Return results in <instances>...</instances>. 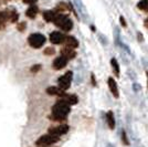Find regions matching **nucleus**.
Here are the masks:
<instances>
[{
	"mask_svg": "<svg viewBox=\"0 0 148 147\" xmlns=\"http://www.w3.org/2000/svg\"><path fill=\"white\" fill-rule=\"evenodd\" d=\"M52 112L49 118L52 122H65L68 118L69 113L71 112V105L68 104L65 100H59L56 104L52 106Z\"/></svg>",
	"mask_w": 148,
	"mask_h": 147,
	"instance_id": "nucleus-1",
	"label": "nucleus"
},
{
	"mask_svg": "<svg viewBox=\"0 0 148 147\" xmlns=\"http://www.w3.org/2000/svg\"><path fill=\"white\" fill-rule=\"evenodd\" d=\"M59 141H60L59 136H56V135H52L49 133V134L42 135L41 137H39L37 141H36V145L38 147L52 146V145H54Z\"/></svg>",
	"mask_w": 148,
	"mask_h": 147,
	"instance_id": "nucleus-2",
	"label": "nucleus"
},
{
	"mask_svg": "<svg viewBox=\"0 0 148 147\" xmlns=\"http://www.w3.org/2000/svg\"><path fill=\"white\" fill-rule=\"evenodd\" d=\"M47 42V38L42 33H32L28 38V43L33 49H40Z\"/></svg>",
	"mask_w": 148,
	"mask_h": 147,
	"instance_id": "nucleus-3",
	"label": "nucleus"
},
{
	"mask_svg": "<svg viewBox=\"0 0 148 147\" xmlns=\"http://www.w3.org/2000/svg\"><path fill=\"white\" fill-rule=\"evenodd\" d=\"M72 75H73L72 71L65 72L62 76L59 78V80H58V86L60 89H62L63 91L69 90L70 86H71V82H72Z\"/></svg>",
	"mask_w": 148,
	"mask_h": 147,
	"instance_id": "nucleus-4",
	"label": "nucleus"
},
{
	"mask_svg": "<svg viewBox=\"0 0 148 147\" xmlns=\"http://www.w3.org/2000/svg\"><path fill=\"white\" fill-rule=\"evenodd\" d=\"M69 127L68 124H60V125H58V126H54V127H50L49 128V133L52 135H56V136H61V135H64L66 134L69 132Z\"/></svg>",
	"mask_w": 148,
	"mask_h": 147,
	"instance_id": "nucleus-5",
	"label": "nucleus"
},
{
	"mask_svg": "<svg viewBox=\"0 0 148 147\" xmlns=\"http://www.w3.org/2000/svg\"><path fill=\"white\" fill-rule=\"evenodd\" d=\"M65 34L63 32H60V31H53L50 33V42L52 44H62L64 43V40H65Z\"/></svg>",
	"mask_w": 148,
	"mask_h": 147,
	"instance_id": "nucleus-6",
	"label": "nucleus"
},
{
	"mask_svg": "<svg viewBox=\"0 0 148 147\" xmlns=\"http://www.w3.org/2000/svg\"><path fill=\"white\" fill-rule=\"evenodd\" d=\"M69 63V60L66 58H64L63 55L61 56H58L54 59V61L52 62V67L56 70V71H59V70H62V69H64V67L68 65Z\"/></svg>",
	"mask_w": 148,
	"mask_h": 147,
	"instance_id": "nucleus-7",
	"label": "nucleus"
},
{
	"mask_svg": "<svg viewBox=\"0 0 148 147\" xmlns=\"http://www.w3.org/2000/svg\"><path fill=\"white\" fill-rule=\"evenodd\" d=\"M47 93L51 96H59L60 98H64L68 94L65 91L60 89L59 86H50V87L47 89Z\"/></svg>",
	"mask_w": 148,
	"mask_h": 147,
	"instance_id": "nucleus-8",
	"label": "nucleus"
},
{
	"mask_svg": "<svg viewBox=\"0 0 148 147\" xmlns=\"http://www.w3.org/2000/svg\"><path fill=\"white\" fill-rule=\"evenodd\" d=\"M107 84H108L110 91L112 92L113 96H114V98H119V91H118V86H117L116 81L114 80L113 78H108V80H107Z\"/></svg>",
	"mask_w": 148,
	"mask_h": 147,
	"instance_id": "nucleus-9",
	"label": "nucleus"
},
{
	"mask_svg": "<svg viewBox=\"0 0 148 147\" xmlns=\"http://www.w3.org/2000/svg\"><path fill=\"white\" fill-rule=\"evenodd\" d=\"M61 55H63L64 58H66L68 60H72L76 56V51L72 48H68V47H64L61 49Z\"/></svg>",
	"mask_w": 148,
	"mask_h": 147,
	"instance_id": "nucleus-10",
	"label": "nucleus"
},
{
	"mask_svg": "<svg viewBox=\"0 0 148 147\" xmlns=\"http://www.w3.org/2000/svg\"><path fill=\"white\" fill-rule=\"evenodd\" d=\"M64 45L68 48H72V49H76L79 47V41L76 38L72 37V36H66L65 40H64Z\"/></svg>",
	"mask_w": 148,
	"mask_h": 147,
	"instance_id": "nucleus-11",
	"label": "nucleus"
},
{
	"mask_svg": "<svg viewBox=\"0 0 148 147\" xmlns=\"http://www.w3.org/2000/svg\"><path fill=\"white\" fill-rule=\"evenodd\" d=\"M106 123H107L110 129L115 128V125H116V123H115V116H114V113L112 111H108L106 113Z\"/></svg>",
	"mask_w": 148,
	"mask_h": 147,
	"instance_id": "nucleus-12",
	"label": "nucleus"
},
{
	"mask_svg": "<svg viewBox=\"0 0 148 147\" xmlns=\"http://www.w3.org/2000/svg\"><path fill=\"white\" fill-rule=\"evenodd\" d=\"M38 12H39V8H38V6H36V5H31V6L27 9L25 16L30 19H34L36 17H37Z\"/></svg>",
	"mask_w": 148,
	"mask_h": 147,
	"instance_id": "nucleus-13",
	"label": "nucleus"
},
{
	"mask_svg": "<svg viewBox=\"0 0 148 147\" xmlns=\"http://www.w3.org/2000/svg\"><path fill=\"white\" fill-rule=\"evenodd\" d=\"M68 18L69 17L66 16V14H64V13H58V14L56 16V18H54V20H53V23H54L56 27L60 28Z\"/></svg>",
	"mask_w": 148,
	"mask_h": 147,
	"instance_id": "nucleus-14",
	"label": "nucleus"
},
{
	"mask_svg": "<svg viewBox=\"0 0 148 147\" xmlns=\"http://www.w3.org/2000/svg\"><path fill=\"white\" fill-rule=\"evenodd\" d=\"M56 14H58V12L56 10H47L43 12V19L47 22H53Z\"/></svg>",
	"mask_w": 148,
	"mask_h": 147,
	"instance_id": "nucleus-15",
	"label": "nucleus"
},
{
	"mask_svg": "<svg viewBox=\"0 0 148 147\" xmlns=\"http://www.w3.org/2000/svg\"><path fill=\"white\" fill-rule=\"evenodd\" d=\"M6 13L8 21H10V22H17L18 21L19 14L16 10H6Z\"/></svg>",
	"mask_w": 148,
	"mask_h": 147,
	"instance_id": "nucleus-16",
	"label": "nucleus"
},
{
	"mask_svg": "<svg viewBox=\"0 0 148 147\" xmlns=\"http://www.w3.org/2000/svg\"><path fill=\"white\" fill-rule=\"evenodd\" d=\"M60 29H61L62 31H64V32L71 31L72 29H73V21H72L70 18H68L65 21H64V23L60 27Z\"/></svg>",
	"mask_w": 148,
	"mask_h": 147,
	"instance_id": "nucleus-17",
	"label": "nucleus"
},
{
	"mask_svg": "<svg viewBox=\"0 0 148 147\" xmlns=\"http://www.w3.org/2000/svg\"><path fill=\"white\" fill-rule=\"evenodd\" d=\"M63 100H65L68 102V104L71 105V106L77 104V102H79V98L75 94H66V96L63 98Z\"/></svg>",
	"mask_w": 148,
	"mask_h": 147,
	"instance_id": "nucleus-18",
	"label": "nucleus"
},
{
	"mask_svg": "<svg viewBox=\"0 0 148 147\" xmlns=\"http://www.w3.org/2000/svg\"><path fill=\"white\" fill-rule=\"evenodd\" d=\"M111 65H112V69H113V72L115 74V76H119V74H121V70H119V64H118L117 60L115 59V58H113L111 60Z\"/></svg>",
	"mask_w": 148,
	"mask_h": 147,
	"instance_id": "nucleus-19",
	"label": "nucleus"
},
{
	"mask_svg": "<svg viewBox=\"0 0 148 147\" xmlns=\"http://www.w3.org/2000/svg\"><path fill=\"white\" fill-rule=\"evenodd\" d=\"M68 9H70V6H68V5L64 3V2H60V3L56 6V8L54 10H56L58 13H63V11H66Z\"/></svg>",
	"mask_w": 148,
	"mask_h": 147,
	"instance_id": "nucleus-20",
	"label": "nucleus"
},
{
	"mask_svg": "<svg viewBox=\"0 0 148 147\" xmlns=\"http://www.w3.org/2000/svg\"><path fill=\"white\" fill-rule=\"evenodd\" d=\"M137 8L139 10H144V11H148V0H140L137 3Z\"/></svg>",
	"mask_w": 148,
	"mask_h": 147,
	"instance_id": "nucleus-21",
	"label": "nucleus"
},
{
	"mask_svg": "<svg viewBox=\"0 0 148 147\" xmlns=\"http://www.w3.org/2000/svg\"><path fill=\"white\" fill-rule=\"evenodd\" d=\"M122 142H123L124 145H126V146L130 145V141H128V138H127V134H126L125 131L122 132Z\"/></svg>",
	"mask_w": 148,
	"mask_h": 147,
	"instance_id": "nucleus-22",
	"label": "nucleus"
},
{
	"mask_svg": "<svg viewBox=\"0 0 148 147\" xmlns=\"http://www.w3.org/2000/svg\"><path fill=\"white\" fill-rule=\"evenodd\" d=\"M54 53H56V50H54V48H52V47H49V48L43 50V54L45 55H53Z\"/></svg>",
	"mask_w": 148,
	"mask_h": 147,
	"instance_id": "nucleus-23",
	"label": "nucleus"
},
{
	"mask_svg": "<svg viewBox=\"0 0 148 147\" xmlns=\"http://www.w3.org/2000/svg\"><path fill=\"white\" fill-rule=\"evenodd\" d=\"M25 28H27V23H25V22H20V23H18V25H17V29H18L20 32H23V31L25 30Z\"/></svg>",
	"mask_w": 148,
	"mask_h": 147,
	"instance_id": "nucleus-24",
	"label": "nucleus"
},
{
	"mask_svg": "<svg viewBox=\"0 0 148 147\" xmlns=\"http://www.w3.org/2000/svg\"><path fill=\"white\" fill-rule=\"evenodd\" d=\"M40 70H41V65H40V64H36V65H33V67H31V72H32V73H37L38 71H40Z\"/></svg>",
	"mask_w": 148,
	"mask_h": 147,
	"instance_id": "nucleus-25",
	"label": "nucleus"
},
{
	"mask_svg": "<svg viewBox=\"0 0 148 147\" xmlns=\"http://www.w3.org/2000/svg\"><path fill=\"white\" fill-rule=\"evenodd\" d=\"M119 21H121V25H123L124 28H126V27H127V23H126V20L124 19L123 16H121V17H119Z\"/></svg>",
	"mask_w": 148,
	"mask_h": 147,
	"instance_id": "nucleus-26",
	"label": "nucleus"
},
{
	"mask_svg": "<svg viewBox=\"0 0 148 147\" xmlns=\"http://www.w3.org/2000/svg\"><path fill=\"white\" fill-rule=\"evenodd\" d=\"M38 0H23V2L25 3H28V5H36V2H37Z\"/></svg>",
	"mask_w": 148,
	"mask_h": 147,
	"instance_id": "nucleus-27",
	"label": "nucleus"
},
{
	"mask_svg": "<svg viewBox=\"0 0 148 147\" xmlns=\"http://www.w3.org/2000/svg\"><path fill=\"white\" fill-rule=\"evenodd\" d=\"M91 82H92L93 86L97 85V83H96V81H95V76H94V74H92V75H91Z\"/></svg>",
	"mask_w": 148,
	"mask_h": 147,
	"instance_id": "nucleus-28",
	"label": "nucleus"
},
{
	"mask_svg": "<svg viewBox=\"0 0 148 147\" xmlns=\"http://www.w3.org/2000/svg\"><path fill=\"white\" fill-rule=\"evenodd\" d=\"M144 25H145V27H146V28L148 29V18L145 20V22H144Z\"/></svg>",
	"mask_w": 148,
	"mask_h": 147,
	"instance_id": "nucleus-29",
	"label": "nucleus"
},
{
	"mask_svg": "<svg viewBox=\"0 0 148 147\" xmlns=\"http://www.w3.org/2000/svg\"><path fill=\"white\" fill-rule=\"evenodd\" d=\"M138 38H139V41H143V36L140 33H138Z\"/></svg>",
	"mask_w": 148,
	"mask_h": 147,
	"instance_id": "nucleus-30",
	"label": "nucleus"
},
{
	"mask_svg": "<svg viewBox=\"0 0 148 147\" xmlns=\"http://www.w3.org/2000/svg\"><path fill=\"white\" fill-rule=\"evenodd\" d=\"M147 85H148V72H147Z\"/></svg>",
	"mask_w": 148,
	"mask_h": 147,
	"instance_id": "nucleus-31",
	"label": "nucleus"
},
{
	"mask_svg": "<svg viewBox=\"0 0 148 147\" xmlns=\"http://www.w3.org/2000/svg\"><path fill=\"white\" fill-rule=\"evenodd\" d=\"M44 147H50V146H44Z\"/></svg>",
	"mask_w": 148,
	"mask_h": 147,
	"instance_id": "nucleus-32",
	"label": "nucleus"
}]
</instances>
